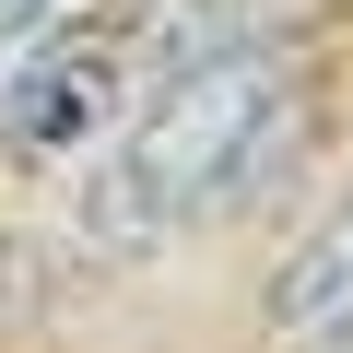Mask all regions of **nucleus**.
<instances>
[{
    "instance_id": "obj_1",
    "label": "nucleus",
    "mask_w": 353,
    "mask_h": 353,
    "mask_svg": "<svg viewBox=\"0 0 353 353\" xmlns=\"http://www.w3.org/2000/svg\"><path fill=\"white\" fill-rule=\"evenodd\" d=\"M283 130H294V59L283 48H248L236 36L212 59H176L94 141L83 236L94 248H165V236H189V224H224L259 176L283 165Z\"/></svg>"
},
{
    "instance_id": "obj_2",
    "label": "nucleus",
    "mask_w": 353,
    "mask_h": 353,
    "mask_svg": "<svg viewBox=\"0 0 353 353\" xmlns=\"http://www.w3.org/2000/svg\"><path fill=\"white\" fill-rule=\"evenodd\" d=\"M271 341L283 353H353V189L283 248V271H271Z\"/></svg>"
},
{
    "instance_id": "obj_3",
    "label": "nucleus",
    "mask_w": 353,
    "mask_h": 353,
    "mask_svg": "<svg viewBox=\"0 0 353 353\" xmlns=\"http://www.w3.org/2000/svg\"><path fill=\"white\" fill-rule=\"evenodd\" d=\"M106 12H130V0H0V83H12L24 59H48L59 36L106 24Z\"/></svg>"
}]
</instances>
